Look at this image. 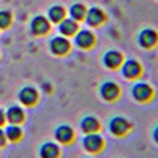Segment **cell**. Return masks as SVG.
<instances>
[{"label": "cell", "instance_id": "obj_1", "mask_svg": "<svg viewBox=\"0 0 158 158\" xmlns=\"http://www.w3.org/2000/svg\"><path fill=\"white\" fill-rule=\"evenodd\" d=\"M131 95L138 103H150L155 98V90L147 82H136L131 89Z\"/></svg>", "mask_w": 158, "mask_h": 158}, {"label": "cell", "instance_id": "obj_2", "mask_svg": "<svg viewBox=\"0 0 158 158\" xmlns=\"http://www.w3.org/2000/svg\"><path fill=\"white\" fill-rule=\"evenodd\" d=\"M144 73V68L142 65L135 60V59H128L122 63V74L125 79H130V81H136V79H139Z\"/></svg>", "mask_w": 158, "mask_h": 158}, {"label": "cell", "instance_id": "obj_3", "mask_svg": "<svg viewBox=\"0 0 158 158\" xmlns=\"http://www.w3.org/2000/svg\"><path fill=\"white\" fill-rule=\"evenodd\" d=\"M138 44L142 49H155L158 46V32L155 29H144L138 35Z\"/></svg>", "mask_w": 158, "mask_h": 158}, {"label": "cell", "instance_id": "obj_4", "mask_svg": "<svg viewBox=\"0 0 158 158\" xmlns=\"http://www.w3.org/2000/svg\"><path fill=\"white\" fill-rule=\"evenodd\" d=\"M109 130L114 136H125L130 133L131 130V123L127 120L125 117H112L109 122Z\"/></svg>", "mask_w": 158, "mask_h": 158}, {"label": "cell", "instance_id": "obj_5", "mask_svg": "<svg viewBox=\"0 0 158 158\" xmlns=\"http://www.w3.org/2000/svg\"><path fill=\"white\" fill-rule=\"evenodd\" d=\"M100 94L106 101H115L120 97V87L112 81H108L100 87Z\"/></svg>", "mask_w": 158, "mask_h": 158}, {"label": "cell", "instance_id": "obj_6", "mask_svg": "<svg viewBox=\"0 0 158 158\" xmlns=\"http://www.w3.org/2000/svg\"><path fill=\"white\" fill-rule=\"evenodd\" d=\"M84 147H85V150H89V152H100L103 147H104V141H103V138L100 136V135H97V133H89L85 138H84Z\"/></svg>", "mask_w": 158, "mask_h": 158}, {"label": "cell", "instance_id": "obj_7", "mask_svg": "<svg viewBox=\"0 0 158 158\" xmlns=\"http://www.w3.org/2000/svg\"><path fill=\"white\" fill-rule=\"evenodd\" d=\"M103 62H104V65H106L108 68L117 70L118 67H122L123 56L118 51H108L106 54H104V57H103Z\"/></svg>", "mask_w": 158, "mask_h": 158}, {"label": "cell", "instance_id": "obj_8", "mask_svg": "<svg viewBox=\"0 0 158 158\" xmlns=\"http://www.w3.org/2000/svg\"><path fill=\"white\" fill-rule=\"evenodd\" d=\"M19 100H21V103L30 106V104H33L38 100V92L33 87H24L19 94Z\"/></svg>", "mask_w": 158, "mask_h": 158}, {"label": "cell", "instance_id": "obj_9", "mask_svg": "<svg viewBox=\"0 0 158 158\" xmlns=\"http://www.w3.org/2000/svg\"><path fill=\"white\" fill-rule=\"evenodd\" d=\"M94 41H95L94 35H92L90 32H87V30L79 32L77 36H76V44H77L79 48H84V49L92 48V46H94Z\"/></svg>", "mask_w": 158, "mask_h": 158}, {"label": "cell", "instance_id": "obj_10", "mask_svg": "<svg viewBox=\"0 0 158 158\" xmlns=\"http://www.w3.org/2000/svg\"><path fill=\"white\" fill-rule=\"evenodd\" d=\"M85 18H87V22L90 25H100L104 21V13L100 8H90L85 13Z\"/></svg>", "mask_w": 158, "mask_h": 158}, {"label": "cell", "instance_id": "obj_11", "mask_svg": "<svg viewBox=\"0 0 158 158\" xmlns=\"http://www.w3.org/2000/svg\"><path fill=\"white\" fill-rule=\"evenodd\" d=\"M32 32L35 33V35H43V33H46L48 32V29H49V24H48V21L44 19V18H41V16H36L33 21H32Z\"/></svg>", "mask_w": 158, "mask_h": 158}, {"label": "cell", "instance_id": "obj_12", "mask_svg": "<svg viewBox=\"0 0 158 158\" xmlns=\"http://www.w3.org/2000/svg\"><path fill=\"white\" fill-rule=\"evenodd\" d=\"M70 49V43L67 41L65 38H54L51 41V51L56 52V54H65Z\"/></svg>", "mask_w": 158, "mask_h": 158}, {"label": "cell", "instance_id": "obj_13", "mask_svg": "<svg viewBox=\"0 0 158 158\" xmlns=\"http://www.w3.org/2000/svg\"><path fill=\"white\" fill-rule=\"evenodd\" d=\"M56 138L59 142H63V144H67L73 139V130L68 127V125H62L56 130Z\"/></svg>", "mask_w": 158, "mask_h": 158}, {"label": "cell", "instance_id": "obj_14", "mask_svg": "<svg viewBox=\"0 0 158 158\" xmlns=\"http://www.w3.org/2000/svg\"><path fill=\"white\" fill-rule=\"evenodd\" d=\"M81 128L84 133H97L100 130V123L95 117H85L81 122Z\"/></svg>", "mask_w": 158, "mask_h": 158}, {"label": "cell", "instance_id": "obj_15", "mask_svg": "<svg viewBox=\"0 0 158 158\" xmlns=\"http://www.w3.org/2000/svg\"><path fill=\"white\" fill-rule=\"evenodd\" d=\"M40 155H41V158H57L59 156V147L52 142H48L40 149Z\"/></svg>", "mask_w": 158, "mask_h": 158}, {"label": "cell", "instance_id": "obj_16", "mask_svg": "<svg viewBox=\"0 0 158 158\" xmlns=\"http://www.w3.org/2000/svg\"><path fill=\"white\" fill-rule=\"evenodd\" d=\"M6 118H8L11 123H19V122L24 120V112L18 106H11L8 109V112H6Z\"/></svg>", "mask_w": 158, "mask_h": 158}, {"label": "cell", "instance_id": "obj_17", "mask_svg": "<svg viewBox=\"0 0 158 158\" xmlns=\"http://www.w3.org/2000/svg\"><path fill=\"white\" fill-rule=\"evenodd\" d=\"M76 29H77V25H76V22L71 21V19H65V21L60 24V32H62L63 35H73V33L76 32Z\"/></svg>", "mask_w": 158, "mask_h": 158}, {"label": "cell", "instance_id": "obj_18", "mask_svg": "<svg viewBox=\"0 0 158 158\" xmlns=\"http://www.w3.org/2000/svg\"><path fill=\"white\" fill-rule=\"evenodd\" d=\"M21 128L19 127H16V123H13V125H10L6 130H5V136L10 139V141H18L19 138H21Z\"/></svg>", "mask_w": 158, "mask_h": 158}, {"label": "cell", "instance_id": "obj_19", "mask_svg": "<svg viewBox=\"0 0 158 158\" xmlns=\"http://www.w3.org/2000/svg\"><path fill=\"white\" fill-rule=\"evenodd\" d=\"M70 15H71L73 19L81 21V19L85 18V8H84L82 5H73L71 10H70Z\"/></svg>", "mask_w": 158, "mask_h": 158}, {"label": "cell", "instance_id": "obj_20", "mask_svg": "<svg viewBox=\"0 0 158 158\" xmlns=\"http://www.w3.org/2000/svg\"><path fill=\"white\" fill-rule=\"evenodd\" d=\"M49 18L52 19V22H59L63 18V8L60 6H52L49 10Z\"/></svg>", "mask_w": 158, "mask_h": 158}, {"label": "cell", "instance_id": "obj_21", "mask_svg": "<svg viewBox=\"0 0 158 158\" xmlns=\"http://www.w3.org/2000/svg\"><path fill=\"white\" fill-rule=\"evenodd\" d=\"M11 22V15L8 11H0V29L8 27Z\"/></svg>", "mask_w": 158, "mask_h": 158}, {"label": "cell", "instance_id": "obj_22", "mask_svg": "<svg viewBox=\"0 0 158 158\" xmlns=\"http://www.w3.org/2000/svg\"><path fill=\"white\" fill-rule=\"evenodd\" d=\"M152 138H153V142L158 146V125L153 128V131H152Z\"/></svg>", "mask_w": 158, "mask_h": 158}, {"label": "cell", "instance_id": "obj_23", "mask_svg": "<svg viewBox=\"0 0 158 158\" xmlns=\"http://www.w3.org/2000/svg\"><path fill=\"white\" fill-rule=\"evenodd\" d=\"M5 133H3V131L2 130H0V146H3V144H5Z\"/></svg>", "mask_w": 158, "mask_h": 158}, {"label": "cell", "instance_id": "obj_24", "mask_svg": "<svg viewBox=\"0 0 158 158\" xmlns=\"http://www.w3.org/2000/svg\"><path fill=\"white\" fill-rule=\"evenodd\" d=\"M3 122H5V115H3V112H2V111H0V125H2Z\"/></svg>", "mask_w": 158, "mask_h": 158}]
</instances>
